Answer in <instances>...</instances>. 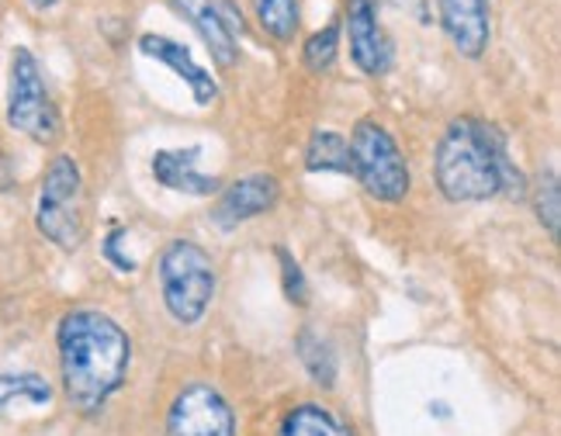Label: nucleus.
Segmentation results:
<instances>
[{"label":"nucleus","instance_id":"nucleus-18","mask_svg":"<svg viewBox=\"0 0 561 436\" xmlns=\"http://www.w3.org/2000/svg\"><path fill=\"white\" fill-rule=\"evenodd\" d=\"M253 14L261 21V28L277 42H291L298 35L301 25L298 0H253Z\"/></svg>","mask_w":561,"mask_h":436},{"label":"nucleus","instance_id":"nucleus-2","mask_svg":"<svg viewBox=\"0 0 561 436\" xmlns=\"http://www.w3.org/2000/svg\"><path fill=\"white\" fill-rule=\"evenodd\" d=\"M434 177L447 202L455 205H474L510 194L524 198L527 181L510 160L506 136L495 125L482 118H455L437 142L434 157Z\"/></svg>","mask_w":561,"mask_h":436},{"label":"nucleus","instance_id":"nucleus-15","mask_svg":"<svg viewBox=\"0 0 561 436\" xmlns=\"http://www.w3.org/2000/svg\"><path fill=\"white\" fill-rule=\"evenodd\" d=\"M306 170L309 173H351V146L333 128H316L306 146Z\"/></svg>","mask_w":561,"mask_h":436},{"label":"nucleus","instance_id":"nucleus-10","mask_svg":"<svg viewBox=\"0 0 561 436\" xmlns=\"http://www.w3.org/2000/svg\"><path fill=\"white\" fill-rule=\"evenodd\" d=\"M440 28L465 59H482L492 42V0H437Z\"/></svg>","mask_w":561,"mask_h":436},{"label":"nucleus","instance_id":"nucleus-8","mask_svg":"<svg viewBox=\"0 0 561 436\" xmlns=\"http://www.w3.org/2000/svg\"><path fill=\"white\" fill-rule=\"evenodd\" d=\"M343 32H347L351 59L360 73L385 77L396 67V42L388 38L378 18V0H347L343 4Z\"/></svg>","mask_w":561,"mask_h":436},{"label":"nucleus","instance_id":"nucleus-17","mask_svg":"<svg viewBox=\"0 0 561 436\" xmlns=\"http://www.w3.org/2000/svg\"><path fill=\"white\" fill-rule=\"evenodd\" d=\"M295 346H298V357L312 375V381L322 388H333L336 385V354H333L330 340H322L316 330H301Z\"/></svg>","mask_w":561,"mask_h":436},{"label":"nucleus","instance_id":"nucleus-13","mask_svg":"<svg viewBox=\"0 0 561 436\" xmlns=\"http://www.w3.org/2000/svg\"><path fill=\"white\" fill-rule=\"evenodd\" d=\"M198 157H202V146L160 149L153 157V177L170 191L191 194V198H211V194L222 191V184H219V177L198 170Z\"/></svg>","mask_w":561,"mask_h":436},{"label":"nucleus","instance_id":"nucleus-14","mask_svg":"<svg viewBox=\"0 0 561 436\" xmlns=\"http://www.w3.org/2000/svg\"><path fill=\"white\" fill-rule=\"evenodd\" d=\"M277 436H354V429L343 423L333 409L327 405H295L277 426Z\"/></svg>","mask_w":561,"mask_h":436},{"label":"nucleus","instance_id":"nucleus-7","mask_svg":"<svg viewBox=\"0 0 561 436\" xmlns=\"http://www.w3.org/2000/svg\"><path fill=\"white\" fill-rule=\"evenodd\" d=\"M167 436H236V412L215 385L194 381L170 402Z\"/></svg>","mask_w":561,"mask_h":436},{"label":"nucleus","instance_id":"nucleus-21","mask_svg":"<svg viewBox=\"0 0 561 436\" xmlns=\"http://www.w3.org/2000/svg\"><path fill=\"white\" fill-rule=\"evenodd\" d=\"M277 264H280V285H285V298L291 305H306L309 301V280H306L301 264L285 246H277Z\"/></svg>","mask_w":561,"mask_h":436},{"label":"nucleus","instance_id":"nucleus-23","mask_svg":"<svg viewBox=\"0 0 561 436\" xmlns=\"http://www.w3.org/2000/svg\"><path fill=\"white\" fill-rule=\"evenodd\" d=\"M28 4H32L35 11H53V8L59 4V0H28Z\"/></svg>","mask_w":561,"mask_h":436},{"label":"nucleus","instance_id":"nucleus-3","mask_svg":"<svg viewBox=\"0 0 561 436\" xmlns=\"http://www.w3.org/2000/svg\"><path fill=\"white\" fill-rule=\"evenodd\" d=\"M35 226L59 250H80L88 239V191H83L80 163L70 152H59L42 173L38 202H35Z\"/></svg>","mask_w":561,"mask_h":436},{"label":"nucleus","instance_id":"nucleus-4","mask_svg":"<svg viewBox=\"0 0 561 436\" xmlns=\"http://www.w3.org/2000/svg\"><path fill=\"white\" fill-rule=\"evenodd\" d=\"M215 260L194 239H170L160 253V295L174 322L198 325L215 298Z\"/></svg>","mask_w":561,"mask_h":436},{"label":"nucleus","instance_id":"nucleus-1","mask_svg":"<svg viewBox=\"0 0 561 436\" xmlns=\"http://www.w3.org/2000/svg\"><path fill=\"white\" fill-rule=\"evenodd\" d=\"M62 391L73 409L94 416L112 402L133 367V340L101 309H73L56 330Z\"/></svg>","mask_w":561,"mask_h":436},{"label":"nucleus","instance_id":"nucleus-16","mask_svg":"<svg viewBox=\"0 0 561 436\" xmlns=\"http://www.w3.org/2000/svg\"><path fill=\"white\" fill-rule=\"evenodd\" d=\"M53 402V385L42 375H0V412L14 405L42 409Z\"/></svg>","mask_w":561,"mask_h":436},{"label":"nucleus","instance_id":"nucleus-5","mask_svg":"<svg viewBox=\"0 0 561 436\" xmlns=\"http://www.w3.org/2000/svg\"><path fill=\"white\" fill-rule=\"evenodd\" d=\"M347 146H351V173L375 202L396 205L405 198L409 187H413L409 160L396 136L378 118H360Z\"/></svg>","mask_w":561,"mask_h":436},{"label":"nucleus","instance_id":"nucleus-19","mask_svg":"<svg viewBox=\"0 0 561 436\" xmlns=\"http://www.w3.org/2000/svg\"><path fill=\"white\" fill-rule=\"evenodd\" d=\"M340 56V25L319 28L306 38V46H301V62H306V70L312 73H327Z\"/></svg>","mask_w":561,"mask_h":436},{"label":"nucleus","instance_id":"nucleus-12","mask_svg":"<svg viewBox=\"0 0 561 436\" xmlns=\"http://www.w3.org/2000/svg\"><path fill=\"white\" fill-rule=\"evenodd\" d=\"M181 14L187 25L198 32V38L205 42V49L211 53L215 59V67H236L240 62V42H236V32L229 28V21L226 14L219 11V4L215 0H170Z\"/></svg>","mask_w":561,"mask_h":436},{"label":"nucleus","instance_id":"nucleus-11","mask_svg":"<svg viewBox=\"0 0 561 436\" xmlns=\"http://www.w3.org/2000/svg\"><path fill=\"white\" fill-rule=\"evenodd\" d=\"M139 53L174 70L191 87V97H194V104H198V107H208L215 97H219V83H215V77L202 67L198 59L191 56L187 46H181V42L167 38V35L146 32V35H139Z\"/></svg>","mask_w":561,"mask_h":436},{"label":"nucleus","instance_id":"nucleus-22","mask_svg":"<svg viewBox=\"0 0 561 436\" xmlns=\"http://www.w3.org/2000/svg\"><path fill=\"white\" fill-rule=\"evenodd\" d=\"M122 239H125V229H118V226H115L112 232H107L101 253H104V260H112V264H115L122 274H133V271H136V260L122 256Z\"/></svg>","mask_w":561,"mask_h":436},{"label":"nucleus","instance_id":"nucleus-9","mask_svg":"<svg viewBox=\"0 0 561 436\" xmlns=\"http://www.w3.org/2000/svg\"><path fill=\"white\" fill-rule=\"evenodd\" d=\"M277 202H280V181L274 173H250V177H240L219 191L211 222L219 229H236L267 215Z\"/></svg>","mask_w":561,"mask_h":436},{"label":"nucleus","instance_id":"nucleus-20","mask_svg":"<svg viewBox=\"0 0 561 436\" xmlns=\"http://www.w3.org/2000/svg\"><path fill=\"white\" fill-rule=\"evenodd\" d=\"M534 211L537 222L548 229L551 239H558V226H561V187H558V173L548 170L541 173V181L534 187Z\"/></svg>","mask_w":561,"mask_h":436},{"label":"nucleus","instance_id":"nucleus-6","mask_svg":"<svg viewBox=\"0 0 561 436\" xmlns=\"http://www.w3.org/2000/svg\"><path fill=\"white\" fill-rule=\"evenodd\" d=\"M8 122L14 133L28 136L38 146H53L62 136L59 107L42 77L32 49L18 46L11 56V83H8Z\"/></svg>","mask_w":561,"mask_h":436}]
</instances>
